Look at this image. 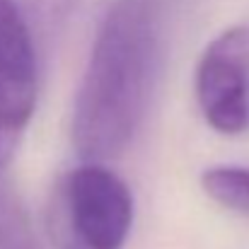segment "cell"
Returning <instances> with one entry per match:
<instances>
[{
  "label": "cell",
  "instance_id": "obj_2",
  "mask_svg": "<svg viewBox=\"0 0 249 249\" xmlns=\"http://www.w3.org/2000/svg\"><path fill=\"white\" fill-rule=\"evenodd\" d=\"M131 225V189L104 162L68 169L51 186L46 235L53 249H121Z\"/></svg>",
  "mask_w": 249,
  "mask_h": 249
},
{
  "label": "cell",
  "instance_id": "obj_4",
  "mask_svg": "<svg viewBox=\"0 0 249 249\" xmlns=\"http://www.w3.org/2000/svg\"><path fill=\"white\" fill-rule=\"evenodd\" d=\"M41 39V44L53 51L63 36L80 0H5Z\"/></svg>",
  "mask_w": 249,
  "mask_h": 249
},
{
  "label": "cell",
  "instance_id": "obj_6",
  "mask_svg": "<svg viewBox=\"0 0 249 249\" xmlns=\"http://www.w3.org/2000/svg\"><path fill=\"white\" fill-rule=\"evenodd\" d=\"M203 191L228 211L249 215V167L218 165L201 174Z\"/></svg>",
  "mask_w": 249,
  "mask_h": 249
},
{
  "label": "cell",
  "instance_id": "obj_3",
  "mask_svg": "<svg viewBox=\"0 0 249 249\" xmlns=\"http://www.w3.org/2000/svg\"><path fill=\"white\" fill-rule=\"evenodd\" d=\"M196 99L203 119L228 136L249 128V27L215 36L196 68Z\"/></svg>",
  "mask_w": 249,
  "mask_h": 249
},
{
  "label": "cell",
  "instance_id": "obj_5",
  "mask_svg": "<svg viewBox=\"0 0 249 249\" xmlns=\"http://www.w3.org/2000/svg\"><path fill=\"white\" fill-rule=\"evenodd\" d=\"M0 249H41L7 169H0Z\"/></svg>",
  "mask_w": 249,
  "mask_h": 249
},
{
  "label": "cell",
  "instance_id": "obj_1",
  "mask_svg": "<svg viewBox=\"0 0 249 249\" xmlns=\"http://www.w3.org/2000/svg\"><path fill=\"white\" fill-rule=\"evenodd\" d=\"M169 10L172 0H114L104 12L71 121L85 162L119 158L138 133L162 73Z\"/></svg>",
  "mask_w": 249,
  "mask_h": 249
}]
</instances>
